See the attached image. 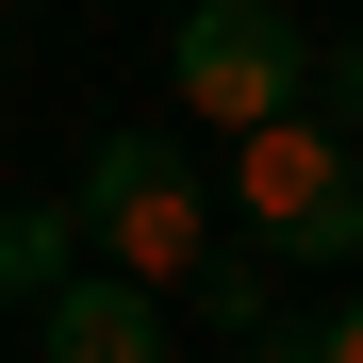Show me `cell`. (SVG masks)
<instances>
[{"instance_id":"1","label":"cell","mask_w":363,"mask_h":363,"mask_svg":"<svg viewBox=\"0 0 363 363\" xmlns=\"http://www.w3.org/2000/svg\"><path fill=\"white\" fill-rule=\"evenodd\" d=\"M231 231H248L264 264H363V133H330L314 99L264 116V133H231Z\"/></svg>"},{"instance_id":"2","label":"cell","mask_w":363,"mask_h":363,"mask_svg":"<svg viewBox=\"0 0 363 363\" xmlns=\"http://www.w3.org/2000/svg\"><path fill=\"white\" fill-rule=\"evenodd\" d=\"M67 215H83V248H99V264L182 281V264L215 248V165L182 149V133H99L83 182H67Z\"/></svg>"},{"instance_id":"3","label":"cell","mask_w":363,"mask_h":363,"mask_svg":"<svg viewBox=\"0 0 363 363\" xmlns=\"http://www.w3.org/2000/svg\"><path fill=\"white\" fill-rule=\"evenodd\" d=\"M165 83H182V116H199V133H264V116L314 99V33H297L281 0H182Z\"/></svg>"},{"instance_id":"4","label":"cell","mask_w":363,"mask_h":363,"mask_svg":"<svg viewBox=\"0 0 363 363\" xmlns=\"http://www.w3.org/2000/svg\"><path fill=\"white\" fill-rule=\"evenodd\" d=\"M33 347L50 363H165V281H133V264H67V281H50L33 297Z\"/></svg>"},{"instance_id":"5","label":"cell","mask_w":363,"mask_h":363,"mask_svg":"<svg viewBox=\"0 0 363 363\" xmlns=\"http://www.w3.org/2000/svg\"><path fill=\"white\" fill-rule=\"evenodd\" d=\"M67 264H83V215H67V199H17V215H0V297H17V314H33Z\"/></svg>"},{"instance_id":"6","label":"cell","mask_w":363,"mask_h":363,"mask_svg":"<svg viewBox=\"0 0 363 363\" xmlns=\"http://www.w3.org/2000/svg\"><path fill=\"white\" fill-rule=\"evenodd\" d=\"M182 297H199V330H231V347L281 330V314H264V248H248V231H215V248L182 264Z\"/></svg>"},{"instance_id":"7","label":"cell","mask_w":363,"mask_h":363,"mask_svg":"<svg viewBox=\"0 0 363 363\" xmlns=\"http://www.w3.org/2000/svg\"><path fill=\"white\" fill-rule=\"evenodd\" d=\"M314 116L363 133V33H314Z\"/></svg>"},{"instance_id":"8","label":"cell","mask_w":363,"mask_h":363,"mask_svg":"<svg viewBox=\"0 0 363 363\" xmlns=\"http://www.w3.org/2000/svg\"><path fill=\"white\" fill-rule=\"evenodd\" d=\"M231 363H330L314 330H248V347H231Z\"/></svg>"},{"instance_id":"9","label":"cell","mask_w":363,"mask_h":363,"mask_svg":"<svg viewBox=\"0 0 363 363\" xmlns=\"http://www.w3.org/2000/svg\"><path fill=\"white\" fill-rule=\"evenodd\" d=\"M314 347H330V363H363V297H347V314H330V330H314Z\"/></svg>"}]
</instances>
